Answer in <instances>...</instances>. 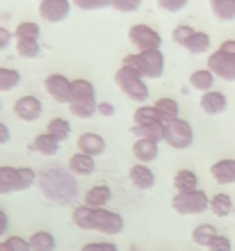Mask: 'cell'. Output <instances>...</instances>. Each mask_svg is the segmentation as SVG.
I'll list each match as a JSON object with an SVG mask.
<instances>
[{
    "instance_id": "cell-32",
    "label": "cell",
    "mask_w": 235,
    "mask_h": 251,
    "mask_svg": "<svg viewBox=\"0 0 235 251\" xmlns=\"http://www.w3.org/2000/svg\"><path fill=\"white\" fill-rule=\"evenodd\" d=\"M46 132L52 135V137H57L59 142H64V139L71 135V124H69L64 117H52L46 126Z\"/></svg>"
},
{
    "instance_id": "cell-48",
    "label": "cell",
    "mask_w": 235,
    "mask_h": 251,
    "mask_svg": "<svg viewBox=\"0 0 235 251\" xmlns=\"http://www.w3.org/2000/svg\"><path fill=\"white\" fill-rule=\"evenodd\" d=\"M9 139H12V130H9V126L5 121H0V146L9 144Z\"/></svg>"
},
{
    "instance_id": "cell-7",
    "label": "cell",
    "mask_w": 235,
    "mask_h": 251,
    "mask_svg": "<svg viewBox=\"0 0 235 251\" xmlns=\"http://www.w3.org/2000/svg\"><path fill=\"white\" fill-rule=\"evenodd\" d=\"M206 69L215 73V78L226 80V82H235V57L224 50H212L208 53V62H206Z\"/></svg>"
},
{
    "instance_id": "cell-46",
    "label": "cell",
    "mask_w": 235,
    "mask_h": 251,
    "mask_svg": "<svg viewBox=\"0 0 235 251\" xmlns=\"http://www.w3.org/2000/svg\"><path fill=\"white\" fill-rule=\"evenodd\" d=\"M114 112H117V107L112 105L110 100H101V103H96V114H101V117H114Z\"/></svg>"
},
{
    "instance_id": "cell-42",
    "label": "cell",
    "mask_w": 235,
    "mask_h": 251,
    "mask_svg": "<svg viewBox=\"0 0 235 251\" xmlns=\"http://www.w3.org/2000/svg\"><path fill=\"white\" fill-rule=\"evenodd\" d=\"M5 245L9 247V251H32L30 249V240L21 238V235H7Z\"/></svg>"
},
{
    "instance_id": "cell-40",
    "label": "cell",
    "mask_w": 235,
    "mask_h": 251,
    "mask_svg": "<svg viewBox=\"0 0 235 251\" xmlns=\"http://www.w3.org/2000/svg\"><path fill=\"white\" fill-rule=\"evenodd\" d=\"M208 251H233V242H231L229 235H224V233H217L215 238L210 240V245L206 247Z\"/></svg>"
},
{
    "instance_id": "cell-19",
    "label": "cell",
    "mask_w": 235,
    "mask_h": 251,
    "mask_svg": "<svg viewBox=\"0 0 235 251\" xmlns=\"http://www.w3.org/2000/svg\"><path fill=\"white\" fill-rule=\"evenodd\" d=\"M131 132L137 139H151V142H164V124L156 121V124H132Z\"/></svg>"
},
{
    "instance_id": "cell-43",
    "label": "cell",
    "mask_w": 235,
    "mask_h": 251,
    "mask_svg": "<svg viewBox=\"0 0 235 251\" xmlns=\"http://www.w3.org/2000/svg\"><path fill=\"white\" fill-rule=\"evenodd\" d=\"M78 9H85V12H94V9H103V7H110V0H71Z\"/></svg>"
},
{
    "instance_id": "cell-16",
    "label": "cell",
    "mask_w": 235,
    "mask_h": 251,
    "mask_svg": "<svg viewBox=\"0 0 235 251\" xmlns=\"http://www.w3.org/2000/svg\"><path fill=\"white\" fill-rule=\"evenodd\" d=\"M78 151L80 153H87L92 158H98L105 153V139L98 135V132H82L78 137Z\"/></svg>"
},
{
    "instance_id": "cell-10",
    "label": "cell",
    "mask_w": 235,
    "mask_h": 251,
    "mask_svg": "<svg viewBox=\"0 0 235 251\" xmlns=\"http://www.w3.org/2000/svg\"><path fill=\"white\" fill-rule=\"evenodd\" d=\"M44 112V105H41V99L32 96V94H27V96H21V99L14 100V114L19 117L21 121H26V124H32L37 121Z\"/></svg>"
},
{
    "instance_id": "cell-13",
    "label": "cell",
    "mask_w": 235,
    "mask_h": 251,
    "mask_svg": "<svg viewBox=\"0 0 235 251\" xmlns=\"http://www.w3.org/2000/svg\"><path fill=\"white\" fill-rule=\"evenodd\" d=\"M71 103H87V105H96V87L87 78L71 80Z\"/></svg>"
},
{
    "instance_id": "cell-12",
    "label": "cell",
    "mask_w": 235,
    "mask_h": 251,
    "mask_svg": "<svg viewBox=\"0 0 235 251\" xmlns=\"http://www.w3.org/2000/svg\"><path fill=\"white\" fill-rule=\"evenodd\" d=\"M199 105H201V110L206 114H210V117H217V114L226 112V107H229V99H226V94H224V92L210 89V92L201 94Z\"/></svg>"
},
{
    "instance_id": "cell-26",
    "label": "cell",
    "mask_w": 235,
    "mask_h": 251,
    "mask_svg": "<svg viewBox=\"0 0 235 251\" xmlns=\"http://www.w3.org/2000/svg\"><path fill=\"white\" fill-rule=\"evenodd\" d=\"M183 48L187 50L189 55H206V53H210V34L203 32V30H196Z\"/></svg>"
},
{
    "instance_id": "cell-23",
    "label": "cell",
    "mask_w": 235,
    "mask_h": 251,
    "mask_svg": "<svg viewBox=\"0 0 235 251\" xmlns=\"http://www.w3.org/2000/svg\"><path fill=\"white\" fill-rule=\"evenodd\" d=\"M12 192H21L19 167L2 165L0 167V194H12Z\"/></svg>"
},
{
    "instance_id": "cell-49",
    "label": "cell",
    "mask_w": 235,
    "mask_h": 251,
    "mask_svg": "<svg viewBox=\"0 0 235 251\" xmlns=\"http://www.w3.org/2000/svg\"><path fill=\"white\" fill-rule=\"evenodd\" d=\"M7 231H9V217H7V212L0 208V240L7 238Z\"/></svg>"
},
{
    "instance_id": "cell-24",
    "label": "cell",
    "mask_w": 235,
    "mask_h": 251,
    "mask_svg": "<svg viewBox=\"0 0 235 251\" xmlns=\"http://www.w3.org/2000/svg\"><path fill=\"white\" fill-rule=\"evenodd\" d=\"M233 199H231V194H226V192H219V194H212L210 197V208L208 210L215 215V217H229V215H233Z\"/></svg>"
},
{
    "instance_id": "cell-22",
    "label": "cell",
    "mask_w": 235,
    "mask_h": 251,
    "mask_svg": "<svg viewBox=\"0 0 235 251\" xmlns=\"http://www.w3.org/2000/svg\"><path fill=\"white\" fill-rule=\"evenodd\" d=\"M215 73L210 71V69H196V71L189 73V87L196 89V92H210V89H215Z\"/></svg>"
},
{
    "instance_id": "cell-6",
    "label": "cell",
    "mask_w": 235,
    "mask_h": 251,
    "mask_svg": "<svg viewBox=\"0 0 235 251\" xmlns=\"http://www.w3.org/2000/svg\"><path fill=\"white\" fill-rule=\"evenodd\" d=\"M164 142L171 146V149H176V151H185L192 146L194 142V130H192V126L189 121L185 119H174L169 124H164Z\"/></svg>"
},
{
    "instance_id": "cell-2",
    "label": "cell",
    "mask_w": 235,
    "mask_h": 251,
    "mask_svg": "<svg viewBox=\"0 0 235 251\" xmlns=\"http://www.w3.org/2000/svg\"><path fill=\"white\" fill-rule=\"evenodd\" d=\"M131 71L139 73L144 80H156L164 73V55L160 48H151V50H139L124 57V64Z\"/></svg>"
},
{
    "instance_id": "cell-34",
    "label": "cell",
    "mask_w": 235,
    "mask_h": 251,
    "mask_svg": "<svg viewBox=\"0 0 235 251\" xmlns=\"http://www.w3.org/2000/svg\"><path fill=\"white\" fill-rule=\"evenodd\" d=\"M39 23H34V21H23V23H19L16 25V30H14V37L16 39H39Z\"/></svg>"
},
{
    "instance_id": "cell-44",
    "label": "cell",
    "mask_w": 235,
    "mask_h": 251,
    "mask_svg": "<svg viewBox=\"0 0 235 251\" xmlns=\"http://www.w3.org/2000/svg\"><path fill=\"white\" fill-rule=\"evenodd\" d=\"M157 7L162 9V12H169V14H176L181 12V9H185L187 7L189 0H156Z\"/></svg>"
},
{
    "instance_id": "cell-14",
    "label": "cell",
    "mask_w": 235,
    "mask_h": 251,
    "mask_svg": "<svg viewBox=\"0 0 235 251\" xmlns=\"http://www.w3.org/2000/svg\"><path fill=\"white\" fill-rule=\"evenodd\" d=\"M210 176L219 185H233L235 183V158H222L210 167Z\"/></svg>"
},
{
    "instance_id": "cell-33",
    "label": "cell",
    "mask_w": 235,
    "mask_h": 251,
    "mask_svg": "<svg viewBox=\"0 0 235 251\" xmlns=\"http://www.w3.org/2000/svg\"><path fill=\"white\" fill-rule=\"evenodd\" d=\"M39 50V39H16V55L23 60H34Z\"/></svg>"
},
{
    "instance_id": "cell-1",
    "label": "cell",
    "mask_w": 235,
    "mask_h": 251,
    "mask_svg": "<svg viewBox=\"0 0 235 251\" xmlns=\"http://www.w3.org/2000/svg\"><path fill=\"white\" fill-rule=\"evenodd\" d=\"M37 185H39L41 194L48 201L59 203V205L71 203L73 199H76V194H78V180H76V176L59 165L44 167L39 172Z\"/></svg>"
},
{
    "instance_id": "cell-41",
    "label": "cell",
    "mask_w": 235,
    "mask_h": 251,
    "mask_svg": "<svg viewBox=\"0 0 235 251\" xmlns=\"http://www.w3.org/2000/svg\"><path fill=\"white\" fill-rule=\"evenodd\" d=\"M142 0H110V7L117 9L121 14H131V12H137Z\"/></svg>"
},
{
    "instance_id": "cell-18",
    "label": "cell",
    "mask_w": 235,
    "mask_h": 251,
    "mask_svg": "<svg viewBox=\"0 0 235 251\" xmlns=\"http://www.w3.org/2000/svg\"><path fill=\"white\" fill-rule=\"evenodd\" d=\"M94 169H96V158L87 155V153L76 151L69 158V172L73 176H89V174H94Z\"/></svg>"
},
{
    "instance_id": "cell-31",
    "label": "cell",
    "mask_w": 235,
    "mask_h": 251,
    "mask_svg": "<svg viewBox=\"0 0 235 251\" xmlns=\"http://www.w3.org/2000/svg\"><path fill=\"white\" fill-rule=\"evenodd\" d=\"M21 85V73L9 66H0V94L12 92Z\"/></svg>"
},
{
    "instance_id": "cell-35",
    "label": "cell",
    "mask_w": 235,
    "mask_h": 251,
    "mask_svg": "<svg viewBox=\"0 0 235 251\" xmlns=\"http://www.w3.org/2000/svg\"><path fill=\"white\" fill-rule=\"evenodd\" d=\"M89 217H92V208L89 205H76L71 212V222L78 226L80 231H89Z\"/></svg>"
},
{
    "instance_id": "cell-54",
    "label": "cell",
    "mask_w": 235,
    "mask_h": 251,
    "mask_svg": "<svg viewBox=\"0 0 235 251\" xmlns=\"http://www.w3.org/2000/svg\"><path fill=\"white\" fill-rule=\"evenodd\" d=\"M233 215H235V208H233Z\"/></svg>"
},
{
    "instance_id": "cell-38",
    "label": "cell",
    "mask_w": 235,
    "mask_h": 251,
    "mask_svg": "<svg viewBox=\"0 0 235 251\" xmlns=\"http://www.w3.org/2000/svg\"><path fill=\"white\" fill-rule=\"evenodd\" d=\"M39 172H34L32 167H19V183H21V192L30 190L32 185H37Z\"/></svg>"
},
{
    "instance_id": "cell-15",
    "label": "cell",
    "mask_w": 235,
    "mask_h": 251,
    "mask_svg": "<svg viewBox=\"0 0 235 251\" xmlns=\"http://www.w3.org/2000/svg\"><path fill=\"white\" fill-rule=\"evenodd\" d=\"M128 178L131 183L137 190H151V187L156 185V174L151 169L149 165H142V162H135L131 167V172H128Z\"/></svg>"
},
{
    "instance_id": "cell-52",
    "label": "cell",
    "mask_w": 235,
    "mask_h": 251,
    "mask_svg": "<svg viewBox=\"0 0 235 251\" xmlns=\"http://www.w3.org/2000/svg\"><path fill=\"white\" fill-rule=\"evenodd\" d=\"M131 251H139V249H131Z\"/></svg>"
},
{
    "instance_id": "cell-17",
    "label": "cell",
    "mask_w": 235,
    "mask_h": 251,
    "mask_svg": "<svg viewBox=\"0 0 235 251\" xmlns=\"http://www.w3.org/2000/svg\"><path fill=\"white\" fill-rule=\"evenodd\" d=\"M112 201V190L107 185H94L82 194V203L89 208H107Z\"/></svg>"
},
{
    "instance_id": "cell-51",
    "label": "cell",
    "mask_w": 235,
    "mask_h": 251,
    "mask_svg": "<svg viewBox=\"0 0 235 251\" xmlns=\"http://www.w3.org/2000/svg\"><path fill=\"white\" fill-rule=\"evenodd\" d=\"M0 251H9V247L5 245V240H0Z\"/></svg>"
},
{
    "instance_id": "cell-8",
    "label": "cell",
    "mask_w": 235,
    "mask_h": 251,
    "mask_svg": "<svg viewBox=\"0 0 235 251\" xmlns=\"http://www.w3.org/2000/svg\"><path fill=\"white\" fill-rule=\"evenodd\" d=\"M128 39H131V44L139 50H151V48H160L162 46V37H160V32L157 30H153L151 25H146V23H137V25H132L131 30H128Z\"/></svg>"
},
{
    "instance_id": "cell-37",
    "label": "cell",
    "mask_w": 235,
    "mask_h": 251,
    "mask_svg": "<svg viewBox=\"0 0 235 251\" xmlns=\"http://www.w3.org/2000/svg\"><path fill=\"white\" fill-rule=\"evenodd\" d=\"M194 32L196 30L192 25H187V23H178V25L171 30V39H174V44H178V46H185Z\"/></svg>"
},
{
    "instance_id": "cell-53",
    "label": "cell",
    "mask_w": 235,
    "mask_h": 251,
    "mask_svg": "<svg viewBox=\"0 0 235 251\" xmlns=\"http://www.w3.org/2000/svg\"><path fill=\"white\" fill-rule=\"evenodd\" d=\"M0 110H2V103H0Z\"/></svg>"
},
{
    "instance_id": "cell-9",
    "label": "cell",
    "mask_w": 235,
    "mask_h": 251,
    "mask_svg": "<svg viewBox=\"0 0 235 251\" xmlns=\"http://www.w3.org/2000/svg\"><path fill=\"white\" fill-rule=\"evenodd\" d=\"M44 89L55 103H62V105L71 103V80L62 75V73H51L44 80Z\"/></svg>"
},
{
    "instance_id": "cell-36",
    "label": "cell",
    "mask_w": 235,
    "mask_h": 251,
    "mask_svg": "<svg viewBox=\"0 0 235 251\" xmlns=\"http://www.w3.org/2000/svg\"><path fill=\"white\" fill-rule=\"evenodd\" d=\"M132 121H135V124H156V121H160V117H157L153 105H139L137 110H135V114H132ZM160 124H162V121H160Z\"/></svg>"
},
{
    "instance_id": "cell-39",
    "label": "cell",
    "mask_w": 235,
    "mask_h": 251,
    "mask_svg": "<svg viewBox=\"0 0 235 251\" xmlns=\"http://www.w3.org/2000/svg\"><path fill=\"white\" fill-rule=\"evenodd\" d=\"M69 112L76 119H89L96 114V105H87V103H69Z\"/></svg>"
},
{
    "instance_id": "cell-4",
    "label": "cell",
    "mask_w": 235,
    "mask_h": 251,
    "mask_svg": "<svg viewBox=\"0 0 235 251\" xmlns=\"http://www.w3.org/2000/svg\"><path fill=\"white\" fill-rule=\"evenodd\" d=\"M171 208L178 215H203L210 208V197L199 187V190H189V192H178L171 199Z\"/></svg>"
},
{
    "instance_id": "cell-11",
    "label": "cell",
    "mask_w": 235,
    "mask_h": 251,
    "mask_svg": "<svg viewBox=\"0 0 235 251\" xmlns=\"http://www.w3.org/2000/svg\"><path fill=\"white\" fill-rule=\"evenodd\" d=\"M71 14V0H41L39 16L46 23H62Z\"/></svg>"
},
{
    "instance_id": "cell-28",
    "label": "cell",
    "mask_w": 235,
    "mask_h": 251,
    "mask_svg": "<svg viewBox=\"0 0 235 251\" xmlns=\"http://www.w3.org/2000/svg\"><path fill=\"white\" fill-rule=\"evenodd\" d=\"M27 240H30V249L32 251H55V247H57L55 235L51 231H34Z\"/></svg>"
},
{
    "instance_id": "cell-30",
    "label": "cell",
    "mask_w": 235,
    "mask_h": 251,
    "mask_svg": "<svg viewBox=\"0 0 235 251\" xmlns=\"http://www.w3.org/2000/svg\"><path fill=\"white\" fill-rule=\"evenodd\" d=\"M210 12L219 21H235V0H210Z\"/></svg>"
},
{
    "instance_id": "cell-27",
    "label": "cell",
    "mask_w": 235,
    "mask_h": 251,
    "mask_svg": "<svg viewBox=\"0 0 235 251\" xmlns=\"http://www.w3.org/2000/svg\"><path fill=\"white\" fill-rule=\"evenodd\" d=\"M174 187L176 192H189V190H199V176L192 169H178L174 174Z\"/></svg>"
},
{
    "instance_id": "cell-20",
    "label": "cell",
    "mask_w": 235,
    "mask_h": 251,
    "mask_svg": "<svg viewBox=\"0 0 235 251\" xmlns=\"http://www.w3.org/2000/svg\"><path fill=\"white\" fill-rule=\"evenodd\" d=\"M59 146H62V142H59L57 137H52V135H48V132H39V135L32 139L30 149H32L34 153H41V155L51 158V155H57Z\"/></svg>"
},
{
    "instance_id": "cell-45",
    "label": "cell",
    "mask_w": 235,
    "mask_h": 251,
    "mask_svg": "<svg viewBox=\"0 0 235 251\" xmlns=\"http://www.w3.org/2000/svg\"><path fill=\"white\" fill-rule=\"evenodd\" d=\"M80 251H119V247L114 242H107V240H98V242H87L82 245Z\"/></svg>"
},
{
    "instance_id": "cell-25",
    "label": "cell",
    "mask_w": 235,
    "mask_h": 251,
    "mask_svg": "<svg viewBox=\"0 0 235 251\" xmlns=\"http://www.w3.org/2000/svg\"><path fill=\"white\" fill-rule=\"evenodd\" d=\"M153 107H156V112H157V117H160L162 124H169V121H174V119L181 117V107H178V103L174 99H167V96L157 99L156 103H153Z\"/></svg>"
},
{
    "instance_id": "cell-21",
    "label": "cell",
    "mask_w": 235,
    "mask_h": 251,
    "mask_svg": "<svg viewBox=\"0 0 235 251\" xmlns=\"http://www.w3.org/2000/svg\"><path fill=\"white\" fill-rule=\"evenodd\" d=\"M132 158L142 162V165H151L157 158V142L151 139H135L132 144Z\"/></svg>"
},
{
    "instance_id": "cell-47",
    "label": "cell",
    "mask_w": 235,
    "mask_h": 251,
    "mask_svg": "<svg viewBox=\"0 0 235 251\" xmlns=\"http://www.w3.org/2000/svg\"><path fill=\"white\" fill-rule=\"evenodd\" d=\"M12 30H7L5 25H0V50H5L9 44H12Z\"/></svg>"
},
{
    "instance_id": "cell-3",
    "label": "cell",
    "mask_w": 235,
    "mask_h": 251,
    "mask_svg": "<svg viewBox=\"0 0 235 251\" xmlns=\"http://www.w3.org/2000/svg\"><path fill=\"white\" fill-rule=\"evenodd\" d=\"M114 82L124 92V96H128L135 103H144V100L149 99V85H146V80L139 73L131 71L128 66H119L117 73H114Z\"/></svg>"
},
{
    "instance_id": "cell-29",
    "label": "cell",
    "mask_w": 235,
    "mask_h": 251,
    "mask_svg": "<svg viewBox=\"0 0 235 251\" xmlns=\"http://www.w3.org/2000/svg\"><path fill=\"white\" fill-rule=\"evenodd\" d=\"M217 235V228L212 224H208V222H203V224H196L194 231H192V242H194L196 247H206L210 245V240Z\"/></svg>"
},
{
    "instance_id": "cell-5",
    "label": "cell",
    "mask_w": 235,
    "mask_h": 251,
    "mask_svg": "<svg viewBox=\"0 0 235 251\" xmlns=\"http://www.w3.org/2000/svg\"><path fill=\"white\" fill-rule=\"evenodd\" d=\"M89 231L103 233V235H119L124 231V217L110 208H92Z\"/></svg>"
},
{
    "instance_id": "cell-50",
    "label": "cell",
    "mask_w": 235,
    "mask_h": 251,
    "mask_svg": "<svg viewBox=\"0 0 235 251\" xmlns=\"http://www.w3.org/2000/svg\"><path fill=\"white\" fill-rule=\"evenodd\" d=\"M219 50H224V53H229L235 57V39H224L222 44H219Z\"/></svg>"
}]
</instances>
